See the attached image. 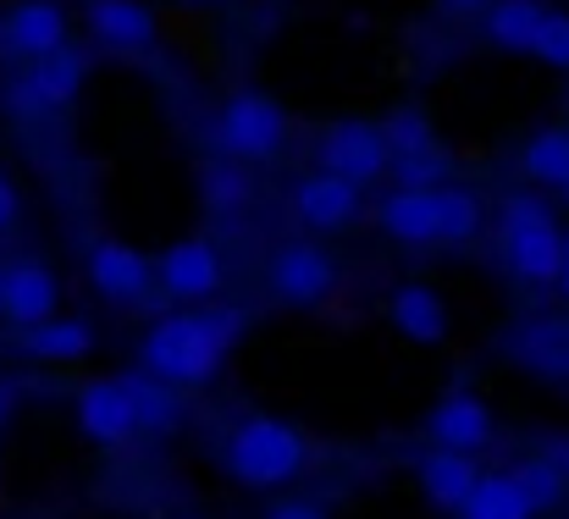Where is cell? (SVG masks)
I'll return each mask as SVG.
<instances>
[{"mask_svg": "<svg viewBox=\"0 0 569 519\" xmlns=\"http://www.w3.org/2000/svg\"><path fill=\"white\" fill-rule=\"evenodd\" d=\"M238 338H243V316L238 310H227V305H189V310H172L167 321H156L144 332L139 359H144L150 381H161L172 392L178 387H204L221 370V359L232 353Z\"/></svg>", "mask_w": 569, "mask_h": 519, "instance_id": "6da1fadb", "label": "cell"}, {"mask_svg": "<svg viewBox=\"0 0 569 519\" xmlns=\"http://www.w3.org/2000/svg\"><path fill=\"white\" fill-rule=\"evenodd\" d=\"M221 459L232 470L238 487H254V492H271V487H288L293 476H305L310 465V437L277 415H249L227 431L221 442Z\"/></svg>", "mask_w": 569, "mask_h": 519, "instance_id": "7a4b0ae2", "label": "cell"}, {"mask_svg": "<svg viewBox=\"0 0 569 519\" xmlns=\"http://www.w3.org/2000/svg\"><path fill=\"white\" fill-rule=\"evenodd\" d=\"M498 232H503V254L520 282H559V238L565 232H559L548 199L509 193L498 210Z\"/></svg>", "mask_w": 569, "mask_h": 519, "instance_id": "3957f363", "label": "cell"}, {"mask_svg": "<svg viewBox=\"0 0 569 519\" xmlns=\"http://www.w3.org/2000/svg\"><path fill=\"white\" fill-rule=\"evenodd\" d=\"M216 139L227 150V161L238 167H260L271 156H282V139H288V117L271 94L260 89H232L221 117H216Z\"/></svg>", "mask_w": 569, "mask_h": 519, "instance_id": "277c9868", "label": "cell"}, {"mask_svg": "<svg viewBox=\"0 0 569 519\" xmlns=\"http://www.w3.org/2000/svg\"><path fill=\"white\" fill-rule=\"evenodd\" d=\"M316 172L338 177L349 188H366L387 172V144H381V122H332L316 144Z\"/></svg>", "mask_w": 569, "mask_h": 519, "instance_id": "5b68a950", "label": "cell"}, {"mask_svg": "<svg viewBox=\"0 0 569 519\" xmlns=\"http://www.w3.org/2000/svg\"><path fill=\"white\" fill-rule=\"evenodd\" d=\"M56 305H61V282L39 254H17L11 266H0V321L28 332V327L50 321Z\"/></svg>", "mask_w": 569, "mask_h": 519, "instance_id": "8992f818", "label": "cell"}, {"mask_svg": "<svg viewBox=\"0 0 569 519\" xmlns=\"http://www.w3.org/2000/svg\"><path fill=\"white\" fill-rule=\"evenodd\" d=\"M266 277H271V293H277L282 305H299V310L321 305V299L338 288V266H332V254L316 249V243H282V249L271 254Z\"/></svg>", "mask_w": 569, "mask_h": 519, "instance_id": "52a82bcc", "label": "cell"}, {"mask_svg": "<svg viewBox=\"0 0 569 519\" xmlns=\"http://www.w3.org/2000/svg\"><path fill=\"white\" fill-rule=\"evenodd\" d=\"M89 282H94V293L111 299V305H139V299L156 288V260H150L144 249L122 243V238H100V243L89 249Z\"/></svg>", "mask_w": 569, "mask_h": 519, "instance_id": "ba28073f", "label": "cell"}, {"mask_svg": "<svg viewBox=\"0 0 569 519\" xmlns=\"http://www.w3.org/2000/svg\"><path fill=\"white\" fill-rule=\"evenodd\" d=\"M426 437L442 448V453H476L492 442V403L470 387H453L437 398V409L426 415Z\"/></svg>", "mask_w": 569, "mask_h": 519, "instance_id": "9c48e42d", "label": "cell"}, {"mask_svg": "<svg viewBox=\"0 0 569 519\" xmlns=\"http://www.w3.org/2000/svg\"><path fill=\"white\" fill-rule=\"evenodd\" d=\"M156 277H161V288H167L172 299L204 305V299L221 293L227 266H221V249H216L210 238H183V243H172V249L156 260Z\"/></svg>", "mask_w": 569, "mask_h": 519, "instance_id": "30bf717a", "label": "cell"}, {"mask_svg": "<svg viewBox=\"0 0 569 519\" xmlns=\"http://www.w3.org/2000/svg\"><path fill=\"white\" fill-rule=\"evenodd\" d=\"M72 415H78V431L89 437V442H100V448H122L133 431H139V420H133V398H128V381H89V387H78V398H72Z\"/></svg>", "mask_w": 569, "mask_h": 519, "instance_id": "8fae6325", "label": "cell"}, {"mask_svg": "<svg viewBox=\"0 0 569 519\" xmlns=\"http://www.w3.org/2000/svg\"><path fill=\"white\" fill-rule=\"evenodd\" d=\"M61 44H67V11L56 0H17L0 17V50L6 56L39 61V56H50Z\"/></svg>", "mask_w": 569, "mask_h": 519, "instance_id": "7c38bea8", "label": "cell"}, {"mask_svg": "<svg viewBox=\"0 0 569 519\" xmlns=\"http://www.w3.org/2000/svg\"><path fill=\"white\" fill-rule=\"evenodd\" d=\"M503 353L542 381H569V316H537L515 327L503 338Z\"/></svg>", "mask_w": 569, "mask_h": 519, "instance_id": "4fadbf2b", "label": "cell"}, {"mask_svg": "<svg viewBox=\"0 0 569 519\" xmlns=\"http://www.w3.org/2000/svg\"><path fill=\"white\" fill-rule=\"evenodd\" d=\"M83 22L100 44H117V50H150L161 39V22L144 0H89Z\"/></svg>", "mask_w": 569, "mask_h": 519, "instance_id": "5bb4252c", "label": "cell"}, {"mask_svg": "<svg viewBox=\"0 0 569 519\" xmlns=\"http://www.w3.org/2000/svg\"><path fill=\"white\" fill-rule=\"evenodd\" d=\"M293 216L305 227H316V232H338V227H349L360 216V188H349V182H338V177H327V172L299 177Z\"/></svg>", "mask_w": 569, "mask_h": 519, "instance_id": "9a60e30c", "label": "cell"}, {"mask_svg": "<svg viewBox=\"0 0 569 519\" xmlns=\"http://www.w3.org/2000/svg\"><path fill=\"white\" fill-rule=\"evenodd\" d=\"M387 321L409 338V343H442L448 338V305L431 282H403L392 299H387Z\"/></svg>", "mask_w": 569, "mask_h": 519, "instance_id": "2e32d148", "label": "cell"}, {"mask_svg": "<svg viewBox=\"0 0 569 519\" xmlns=\"http://www.w3.org/2000/svg\"><path fill=\"white\" fill-rule=\"evenodd\" d=\"M381 232L398 238V243H442V210H437V188L415 193V188H398L387 193V204L377 210Z\"/></svg>", "mask_w": 569, "mask_h": 519, "instance_id": "e0dca14e", "label": "cell"}, {"mask_svg": "<svg viewBox=\"0 0 569 519\" xmlns=\"http://www.w3.org/2000/svg\"><path fill=\"white\" fill-rule=\"evenodd\" d=\"M415 481H420V492H426L431 509L459 515V503L470 498V487L481 481V470H476L470 453H442V448H431V453L415 465Z\"/></svg>", "mask_w": 569, "mask_h": 519, "instance_id": "ac0fdd59", "label": "cell"}, {"mask_svg": "<svg viewBox=\"0 0 569 519\" xmlns=\"http://www.w3.org/2000/svg\"><path fill=\"white\" fill-rule=\"evenodd\" d=\"M17 348L28 359H39V365H72V359H89L94 353V327L78 321V316H50V321L28 327L17 338Z\"/></svg>", "mask_w": 569, "mask_h": 519, "instance_id": "d6986e66", "label": "cell"}, {"mask_svg": "<svg viewBox=\"0 0 569 519\" xmlns=\"http://www.w3.org/2000/svg\"><path fill=\"white\" fill-rule=\"evenodd\" d=\"M83 72H89V61L72 50V44H61V50H50V56H39V61H28V89H33V100H39V111H61V106H72V94L83 89Z\"/></svg>", "mask_w": 569, "mask_h": 519, "instance_id": "ffe728a7", "label": "cell"}, {"mask_svg": "<svg viewBox=\"0 0 569 519\" xmlns=\"http://www.w3.org/2000/svg\"><path fill=\"white\" fill-rule=\"evenodd\" d=\"M542 0H492L487 6V39L498 44V50H531V33H537V22H542Z\"/></svg>", "mask_w": 569, "mask_h": 519, "instance_id": "44dd1931", "label": "cell"}, {"mask_svg": "<svg viewBox=\"0 0 569 519\" xmlns=\"http://www.w3.org/2000/svg\"><path fill=\"white\" fill-rule=\"evenodd\" d=\"M459 519H531V503L520 498V487L509 476H481L470 487V498L459 503Z\"/></svg>", "mask_w": 569, "mask_h": 519, "instance_id": "7402d4cb", "label": "cell"}, {"mask_svg": "<svg viewBox=\"0 0 569 519\" xmlns=\"http://www.w3.org/2000/svg\"><path fill=\"white\" fill-rule=\"evenodd\" d=\"M122 381H128L139 431H172V426L183 420V403H178L172 387H161V381H150V376H122Z\"/></svg>", "mask_w": 569, "mask_h": 519, "instance_id": "603a6c76", "label": "cell"}, {"mask_svg": "<svg viewBox=\"0 0 569 519\" xmlns=\"http://www.w3.org/2000/svg\"><path fill=\"white\" fill-rule=\"evenodd\" d=\"M199 199H204V210H238V204H249L254 199V182H249V167H238V161H210V167H199Z\"/></svg>", "mask_w": 569, "mask_h": 519, "instance_id": "cb8c5ba5", "label": "cell"}, {"mask_svg": "<svg viewBox=\"0 0 569 519\" xmlns=\"http://www.w3.org/2000/svg\"><path fill=\"white\" fill-rule=\"evenodd\" d=\"M526 172L537 177V182H548V188H565L569 182V128H542V133H531V144H526Z\"/></svg>", "mask_w": 569, "mask_h": 519, "instance_id": "d4e9b609", "label": "cell"}, {"mask_svg": "<svg viewBox=\"0 0 569 519\" xmlns=\"http://www.w3.org/2000/svg\"><path fill=\"white\" fill-rule=\"evenodd\" d=\"M437 210H442V243H470L481 232V199L470 188H437Z\"/></svg>", "mask_w": 569, "mask_h": 519, "instance_id": "484cf974", "label": "cell"}, {"mask_svg": "<svg viewBox=\"0 0 569 519\" xmlns=\"http://www.w3.org/2000/svg\"><path fill=\"white\" fill-rule=\"evenodd\" d=\"M509 481L520 487V498L531 503V515H537V509H553V503L565 498V470H559L553 459H526Z\"/></svg>", "mask_w": 569, "mask_h": 519, "instance_id": "4316f807", "label": "cell"}, {"mask_svg": "<svg viewBox=\"0 0 569 519\" xmlns=\"http://www.w3.org/2000/svg\"><path fill=\"white\" fill-rule=\"evenodd\" d=\"M387 167H392V182H398V188H415V193H426V188H448V156H442L437 144L420 150V156H392Z\"/></svg>", "mask_w": 569, "mask_h": 519, "instance_id": "83f0119b", "label": "cell"}, {"mask_svg": "<svg viewBox=\"0 0 569 519\" xmlns=\"http://www.w3.org/2000/svg\"><path fill=\"white\" fill-rule=\"evenodd\" d=\"M381 144H387V161H392V156H420L437 139H431V122L420 111H398V117L381 122Z\"/></svg>", "mask_w": 569, "mask_h": 519, "instance_id": "f1b7e54d", "label": "cell"}, {"mask_svg": "<svg viewBox=\"0 0 569 519\" xmlns=\"http://www.w3.org/2000/svg\"><path fill=\"white\" fill-rule=\"evenodd\" d=\"M526 56H537V61L553 67V72H569V11H542V22H537Z\"/></svg>", "mask_w": 569, "mask_h": 519, "instance_id": "f546056e", "label": "cell"}, {"mask_svg": "<svg viewBox=\"0 0 569 519\" xmlns=\"http://www.w3.org/2000/svg\"><path fill=\"white\" fill-rule=\"evenodd\" d=\"M6 106H11L17 117H44V111H39V100H33V89H28V78H17V83L6 89Z\"/></svg>", "mask_w": 569, "mask_h": 519, "instance_id": "4dcf8cb0", "label": "cell"}, {"mask_svg": "<svg viewBox=\"0 0 569 519\" xmlns=\"http://www.w3.org/2000/svg\"><path fill=\"white\" fill-rule=\"evenodd\" d=\"M17 210H22V199H17V182L0 172V232H6V227L17 221Z\"/></svg>", "mask_w": 569, "mask_h": 519, "instance_id": "1f68e13d", "label": "cell"}, {"mask_svg": "<svg viewBox=\"0 0 569 519\" xmlns=\"http://www.w3.org/2000/svg\"><path fill=\"white\" fill-rule=\"evenodd\" d=\"M266 519H327V515H321L316 503H305V498H288V503H277Z\"/></svg>", "mask_w": 569, "mask_h": 519, "instance_id": "d6a6232c", "label": "cell"}, {"mask_svg": "<svg viewBox=\"0 0 569 519\" xmlns=\"http://www.w3.org/2000/svg\"><path fill=\"white\" fill-rule=\"evenodd\" d=\"M492 0H437V11L442 17H476V11H487Z\"/></svg>", "mask_w": 569, "mask_h": 519, "instance_id": "836d02e7", "label": "cell"}, {"mask_svg": "<svg viewBox=\"0 0 569 519\" xmlns=\"http://www.w3.org/2000/svg\"><path fill=\"white\" fill-rule=\"evenodd\" d=\"M559 293L569 299V232L559 238Z\"/></svg>", "mask_w": 569, "mask_h": 519, "instance_id": "e575fe53", "label": "cell"}, {"mask_svg": "<svg viewBox=\"0 0 569 519\" xmlns=\"http://www.w3.org/2000/svg\"><path fill=\"white\" fill-rule=\"evenodd\" d=\"M565 199H569V182H565Z\"/></svg>", "mask_w": 569, "mask_h": 519, "instance_id": "d590c367", "label": "cell"}]
</instances>
